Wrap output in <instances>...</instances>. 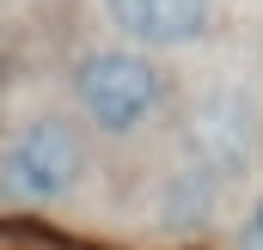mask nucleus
<instances>
[{"instance_id": "nucleus-1", "label": "nucleus", "mask_w": 263, "mask_h": 250, "mask_svg": "<svg viewBox=\"0 0 263 250\" xmlns=\"http://www.w3.org/2000/svg\"><path fill=\"white\" fill-rule=\"evenodd\" d=\"M67 86H73V116L104 140H141L147 128H159L172 116V98H178L165 61L153 49H135V43L86 49L67 73Z\"/></svg>"}, {"instance_id": "nucleus-5", "label": "nucleus", "mask_w": 263, "mask_h": 250, "mask_svg": "<svg viewBox=\"0 0 263 250\" xmlns=\"http://www.w3.org/2000/svg\"><path fill=\"white\" fill-rule=\"evenodd\" d=\"M233 250H263V195L251 201V214L239 220V238H233Z\"/></svg>"}, {"instance_id": "nucleus-4", "label": "nucleus", "mask_w": 263, "mask_h": 250, "mask_svg": "<svg viewBox=\"0 0 263 250\" xmlns=\"http://www.w3.org/2000/svg\"><path fill=\"white\" fill-rule=\"evenodd\" d=\"M117 43L135 49H190L214 31V0H98Z\"/></svg>"}, {"instance_id": "nucleus-3", "label": "nucleus", "mask_w": 263, "mask_h": 250, "mask_svg": "<svg viewBox=\"0 0 263 250\" xmlns=\"http://www.w3.org/2000/svg\"><path fill=\"white\" fill-rule=\"evenodd\" d=\"M251 153H257V116H251V104L239 92H214L208 104H196V116H190V165H202L220 183H233V177H245Z\"/></svg>"}, {"instance_id": "nucleus-2", "label": "nucleus", "mask_w": 263, "mask_h": 250, "mask_svg": "<svg viewBox=\"0 0 263 250\" xmlns=\"http://www.w3.org/2000/svg\"><path fill=\"white\" fill-rule=\"evenodd\" d=\"M92 177V128L62 110H37L0 140V195L18 207L73 201Z\"/></svg>"}, {"instance_id": "nucleus-6", "label": "nucleus", "mask_w": 263, "mask_h": 250, "mask_svg": "<svg viewBox=\"0 0 263 250\" xmlns=\"http://www.w3.org/2000/svg\"><path fill=\"white\" fill-rule=\"evenodd\" d=\"M6 73H12V49H6V37H0V86H6Z\"/></svg>"}]
</instances>
